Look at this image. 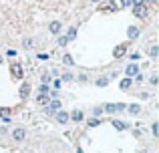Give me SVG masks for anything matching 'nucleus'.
<instances>
[{"label":"nucleus","instance_id":"nucleus-1","mask_svg":"<svg viewBox=\"0 0 159 153\" xmlns=\"http://www.w3.org/2000/svg\"><path fill=\"white\" fill-rule=\"evenodd\" d=\"M125 109H127L125 103H107V105H103L105 113H119V111H125Z\"/></svg>","mask_w":159,"mask_h":153},{"label":"nucleus","instance_id":"nucleus-2","mask_svg":"<svg viewBox=\"0 0 159 153\" xmlns=\"http://www.w3.org/2000/svg\"><path fill=\"white\" fill-rule=\"evenodd\" d=\"M61 107H62V103L58 101V99H51V103H48L47 109H44V113H47V115H54L57 111H61Z\"/></svg>","mask_w":159,"mask_h":153},{"label":"nucleus","instance_id":"nucleus-3","mask_svg":"<svg viewBox=\"0 0 159 153\" xmlns=\"http://www.w3.org/2000/svg\"><path fill=\"white\" fill-rule=\"evenodd\" d=\"M139 73H141V67L137 63H131V65H127V67H125V75H127L129 79H131V77H137Z\"/></svg>","mask_w":159,"mask_h":153},{"label":"nucleus","instance_id":"nucleus-4","mask_svg":"<svg viewBox=\"0 0 159 153\" xmlns=\"http://www.w3.org/2000/svg\"><path fill=\"white\" fill-rule=\"evenodd\" d=\"M24 137H26V131H24L22 127H16V129L12 131V139H14V141H24Z\"/></svg>","mask_w":159,"mask_h":153},{"label":"nucleus","instance_id":"nucleus-5","mask_svg":"<svg viewBox=\"0 0 159 153\" xmlns=\"http://www.w3.org/2000/svg\"><path fill=\"white\" fill-rule=\"evenodd\" d=\"M133 14H135L137 18H145V16H147V6H145V4H141V6H133Z\"/></svg>","mask_w":159,"mask_h":153},{"label":"nucleus","instance_id":"nucleus-6","mask_svg":"<svg viewBox=\"0 0 159 153\" xmlns=\"http://www.w3.org/2000/svg\"><path fill=\"white\" fill-rule=\"evenodd\" d=\"M10 71H12V77H14V79H22V65L12 63L10 65Z\"/></svg>","mask_w":159,"mask_h":153},{"label":"nucleus","instance_id":"nucleus-7","mask_svg":"<svg viewBox=\"0 0 159 153\" xmlns=\"http://www.w3.org/2000/svg\"><path fill=\"white\" fill-rule=\"evenodd\" d=\"M83 119H85V115H83V111L81 109H75L73 113H69V121H83Z\"/></svg>","mask_w":159,"mask_h":153},{"label":"nucleus","instance_id":"nucleus-8","mask_svg":"<svg viewBox=\"0 0 159 153\" xmlns=\"http://www.w3.org/2000/svg\"><path fill=\"white\" fill-rule=\"evenodd\" d=\"M125 52H127V44H119V47H115V51H113V56H115V59H121Z\"/></svg>","mask_w":159,"mask_h":153},{"label":"nucleus","instance_id":"nucleus-9","mask_svg":"<svg viewBox=\"0 0 159 153\" xmlns=\"http://www.w3.org/2000/svg\"><path fill=\"white\" fill-rule=\"evenodd\" d=\"M61 26H62L61 20H52V22L48 24V30H51L52 34H58V32H61Z\"/></svg>","mask_w":159,"mask_h":153},{"label":"nucleus","instance_id":"nucleus-10","mask_svg":"<svg viewBox=\"0 0 159 153\" xmlns=\"http://www.w3.org/2000/svg\"><path fill=\"white\" fill-rule=\"evenodd\" d=\"M127 36H129V40H135L137 36H139V26H129L127 28Z\"/></svg>","mask_w":159,"mask_h":153},{"label":"nucleus","instance_id":"nucleus-11","mask_svg":"<svg viewBox=\"0 0 159 153\" xmlns=\"http://www.w3.org/2000/svg\"><path fill=\"white\" fill-rule=\"evenodd\" d=\"M28 95H30V83H22V85H20V97L26 99Z\"/></svg>","mask_w":159,"mask_h":153},{"label":"nucleus","instance_id":"nucleus-12","mask_svg":"<svg viewBox=\"0 0 159 153\" xmlns=\"http://www.w3.org/2000/svg\"><path fill=\"white\" fill-rule=\"evenodd\" d=\"M54 117H57L58 123H66V121H69V113H65V111H57Z\"/></svg>","mask_w":159,"mask_h":153},{"label":"nucleus","instance_id":"nucleus-13","mask_svg":"<svg viewBox=\"0 0 159 153\" xmlns=\"http://www.w3.org/2000/svg\"><path fill=\"white\" fill-rule=\"evenodd\" d=\"M113 127H115V129H119V131H125V129H129V125L127 123H123V121H119V119H113Z\"/></svg>","mask_w":159,"mask_h":153},{"label":"nucleus","instance_id":"nucleus-14","mask_svg":"<svg viewBox=\"0 0 159 153\" xmlns=\"http://www.w3.org/2000/svg\"><path fill=\"white\" fill-rule=\"evenodd\" d=\"M131 85H133V81H131V79H129V77H125L123 79V81H121V91H129V89H131Z\"/></svg>","mask_w":159,"mask_h":153},{"label":"nucleus","instance_id":"nucleus-15","mask_svg":"<svg viewBox=\"0 0 159 153\" xmlns=\"http://www.w3.org/2000/svg\"><path fill=\"white\" fill-rule=\"evenodd\" d=\"M36 103H39V105H44V107H47L48 103H51V99H48V95H40V93H39V97H36Z\"/></svg>","mask_w":159,"mask_h":153},{"label":"nucleus","instance_id":"nucleus-16","mask_svg":"<svg viewBox=\"0 0 159 153\" xmlns=\"http://www.w3.org/2000/svg\"><path fill=\"white\" fill-rule=\"evenodd\" d=\"M66 40H75V38H77V26H70L69 28V32H66Z\"/></svg>","mask_w":159,"mask_h":153},{"label":"nucleus","instance_id":"nucleus-17","mask_svg":"<svg viewBox=\"0 0 159 153\" xmlns=\"http://www.w3.org/2000/svg\"><path fill=\"white\" fill-rule=\"evenodd\" d=\"M127 109H129V113H133V115H139V113H141V107L137 105V103H133V105H129Z\"/></svg>","mask_w":159,"mask_h":153},{"label":"nucleus","instance_id":"nucleus-18","mask_svg":"<svg viewBox=\"0 0 159 153\" xmlns=\"http://www.w3.org/2000/svg\"><path fill=\"white\" fill-rule=\"evenodd\" d=\"M157 55H159V47H157V44H153V47L149 48V56H151V59H157Z\"/></svg>","mask_w":159,"mask_h":153},{"label":"nucleus","instance_id":"nucleus-19","mask_svg":"<svg viewBox=\"0 0 159 153\" xmlns=\"http://www.w3.org/2000/svg\"><path fill=\"white\" fill-rule=\"evenodd\" d=\"M97 87H107L109 85V77H101V79H97V83H95Z\"/></svg>","mask_w":159,"mask_h":153},{"label":"nucleus","instance_id":"nucleus-20","mask_svg":"<svg viewBox=\"0 0 159 153\" xmlns=\"http://www.w3.org/2000/svg\"><path fill=\"white\" fill-rule=\"evenodd\" d=\"M62 63H65V65H69V67H73V65H75V61H73V56H70V55H62Z\"/></svg>","mask_w":159,"mask_h":153},{"label":"nucleus","instance_id":"nucleus-21","mask_svg":"<svg viewBox=\"0 0 159 153\" xmlns=\"http://www.w3.org/2000/svg\"><path fill=\"white\" fill-rule=\"evenodd\" d=\"M39 93H40V95H48V93H51L48 85H40V87H39Z\"/></svg>","mask_w":159,"mask_h":153},{"label":"nucleus","instance_id":"nucleus-22","mask_svg":"<svg viewBox=\"0 0 159 153\" xmlns=\"http://www.w3.org/2000/svg\"><path fill=\"white\" fill-rule=\"evenodd\" d=\"M22 44H24V48H32L34 40H32V38H24V40H22Z\"/></svg>","mask_w":159,"mask_h":153},{"label":"nucleus","instance_id":"nucleus-23","mask_svg":"<svg viewBox=\"0 0 159 153\" xmlns=\"http://www.w3.org/2000/svg\"><path fill=\"white\" fill-rule=\"evenodd\" d=\"M103 113H105V111H103V105H97L93 109V115H103Z\"/></svg>","mask_w":159,"mask_h":153},{"label":"nucleus","instance_id":"nucleus-24","mask_svg":"<svg viewBox=\"0 0 159 153\" xmlns=\"http://www.w3.org/2000/svg\"><path fill=\"white\" fill-rule=\"evenodd\" d=\"M6 115H10V109L8 107H0V117H6Z\"/></svg>","mask_w":159,"mask_h":153},{"label":"nucleus","instance_id":"nucleus-25","mask_svg":"<svg viewBox=\"0 0 159 153\" xmlns=\"http://www.w3.org/2000/svg\"><path fill=\"white\" fill-rule=\"evenodd\" d=\"M151 133L155 135V137L159 135V125H157V123H153V125H151Z\"/></svg>","mask_w":159,"mask_h":153},{"label":"nucleus","instance_id":"nucleus-26","mask_svg":"<svg viewBox=\"0 0 159 153\" xmlns=\"http://www.w3.org/2000/svg\"><path fill=\"white\" fill-rule=\"evenodd\" d=\"M99 123H101V121H99V119H97V117H93V119H89V125H91V127H97V125H99Z\"/></svg>","mask_w":159,"mask_h":153},{"label":"nucleus","instance_id":"nucleus-27","mask_svg":"<svg viewBox=\"0 0 159 153\" xmlns=\"http://www.w3.org/2000/svg\"><path fill=\"white\" fill-rule=\"evenodd\" d=\"M69 43V40H66V36L62 34V36H58V44H61V47H65V44Z\"/></svg>","mask_w":159,"mask_h":153},{"label":"nucleus","instance_id":"nucleus-28","mask_svg":"<svg viewBox=\"0 0 159 153\" xmlns=\"http://www.w3.org/2000/svg\"><path fill=\"white\" fill-rule=\"evenodd\" d=\"M43 83H44V85L51 83V75H48V73H44V75H43Z\"/></svg>","mask_w":159,"mask_h":153},{"label":"nucleus","instance_id":"nucleus-29","mask_svg":"<svg viewBox=\"0 0 159 153\" xmlns=\"http://www.w3.org/2000/svg\"><path fill=\"white\" fill-rule=\"evenodd\" d=\"M61 81H73V75H70V73H65V75H62V79Z\"/></svg>","mask_w":159,"mask_h":153},{"label":"nucleus","instance_id":"nucleus-30","mask_svg":"<svg viewBox=\"0 0 159 153\" xmlns=\"http://www.w3.org/2000/svg\"><path fill=\"white\" fill-rule=\"evenodd\" d=\"M149 83H151V85H157V75H151V79H149Z\"/></svg>","mask_w":159,"mask_h":153},{"label":"nucleus","instance_id":"nucleus-31","mask_svg":"<svg viewBox=\"0 0 159 153\" xmlns=\"http://www.w3.org/2000/svg\"><path fill=\"white\" fill-rule=\"evenodd\" d=\"M6 56H10V59H12V56H16V51H12V48H10V51H6Z\"/></svg>","mask_w":159,"mask_h":153},{"label":"nucleus","instance_id":"nucleus-32","mask_svg":"<svg viewBox=\"0 0 159 153\" xmlns=\"http://www.w3.org/2000/svg\"><path fill=\"white\" fill-rule=\"evenodd\" d=\"M131 4H133V6H141V4H143V0H131Z\"/></svg>","mask_w":159,"mask_h":153},{"label":"nucleus","instance_id":"nucleus-33","mask_svg":"<svg viewBox=\"0 0 159 153\" xmlns=\"http://www.w3.org/2000/svg\"><path fill=\"white\" fill-rule=\"evenodd\" d=\"M61 83H62V81H61V79H57V81H52V85H54V89H58V87H61Z\"/></svg>","mask_w":159,"mask_h":153},{"label":"nucleus","instance_id":"nucleus-34","mask_svg":"<svg viewBox=\"0 0 159 153\" xmlns=\"http://www.w3.org/2000/svg\"><path fill=\"white\" fill-rule=\"evenodd\" d=\"M139 56H141L139 52H131V61H137V59H139Z\"/></svg>","mask_w":159,"mask_h":153},{"label":"nucleus","instance_id":"nucleus-35","mask_svg":"<svg viewBox=\"0 0 159 153\" xmlns=\"http://www.w3.org/2000/svg\"><path fill=\"white\" fill-rule=\"evenodd\" d=\"M8 133V129H6V127H0V135H6Z\"/></svg>","mask_w":159,"mask_h":153},{"label":"nucleus","instance_id":"nucleus-36","mask_svg":"<svg viewBox=\"0 0 159 153\" xmlns=\"http://www.w3.org/2000/svg\"><path fill=\"white\" fill-rule=\"evenodd\" d=\"M143 2H149V4H155L157 0H143Z\"/></svg>","mask_w":159,"mask_h":153},{"label":"nucleus","instance_id":"nucleus-37","mask_svg":"<svg viewBox=\"0 0 159 153\" xmlns=\"http://www.w3.org/2000/svg\"><path fill=\"white\" fill-rule=\"evenodd\" d=\"M91 2H101V0H91Z\"/></svg>","mask_w":159,"mask_h":153},{"label":"nucleus","instance_id":"nucleus-38","mask_svg":"<svg viewBox=\"0 0 159 153\" xmlns=\"http://www.w3.org/2000/svg\"><path fill=\"white\" fill-rule=\"evenodd\" d=\"M0 63H2V56H0Z\"/></svg>","mask_w":159,"mask_h":153}]
</instances>
